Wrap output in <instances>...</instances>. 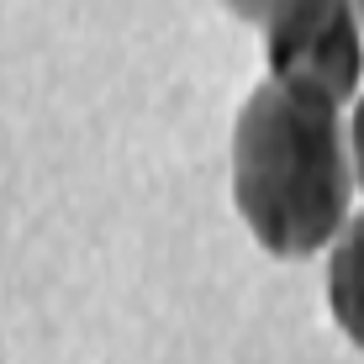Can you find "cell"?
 <instances>
[{"label":"cell","mask_w":364,"mask_h":364,"mask_svg":"<svg viewBox=\"0 0 364 364\" xmlns=\"http://www.w3.org/2000/svg\"><path fill=\"white\" fill-rule=\"evenodd\" d=\"M354 11H359V21H364V0H354Z\"/></svg>","instance_id":"obj_6"},{"label":"cell","mask_w":364,"mask_h":364,"mask_svg":"<svg viewBox=\"0 0 364 364\" xmlns=\"http://www.w3.org/2000/svg\"><path fill=\"white\" fill-rule=\"evenodd\" d=\"M222 6H228L232 16H243V21H259V16H269L280 0H222Z\"/></svg>","instance_id":"obj_5"},{"label":"cell","mask_w":364,"mask_h":364,"mask_svg":"<svg viewBox=\"0 0 364 364\" xmlns=\"http://www.w3.org/2000/svg\"><path fill=\"white\" fill-rule=\"evenodd\" d=\"M348 159H354V180L364 185V100L354 106V122H348Z\"/></svg>","instance_id":"obj_4"},{"label":"cell","mask_w":364,"mask_h":364,"mask_svg":"<svg viewBox=\"0 0 364 364\" xmlns=\"http://www.w3.org/2000/svg\"><path fill=\"white\" fill-rule=\"evenodd\" d=\"M328 306L354 343L364 348V217L343 228L328 259Z\"/></svg>","instance_id":"obj_3"},{"label":"cell","mask_w":364,"mask_h":364,"mask_svg":"<svg viewBox=\"0 0 364 364\" xmlns=\"http://www.w3.org/2000/svg\"><path fill=\"white\" fill-rule=\"evenodd\" d=\"M264 53L280 85L311 90L322 100H348L364 74L359 11L354 0H280L269 11Z\"/></svg>","instance_id":"obj_2"},{"label":"cell","mask_w":364,"mask_h":364,"mask_svg":"<svg viewBox=\"0 0 364 364\" xmlns=\"http://www.w3.org/2000/svg\"><path fill=\"white\" fill-rule=\"evenodd\" d=\"M354 196L333 100L296 85H259L232 127V200L274 259H306L333 243Z\"/></svg>","instance_id":"obj_1"}]
</instances>
